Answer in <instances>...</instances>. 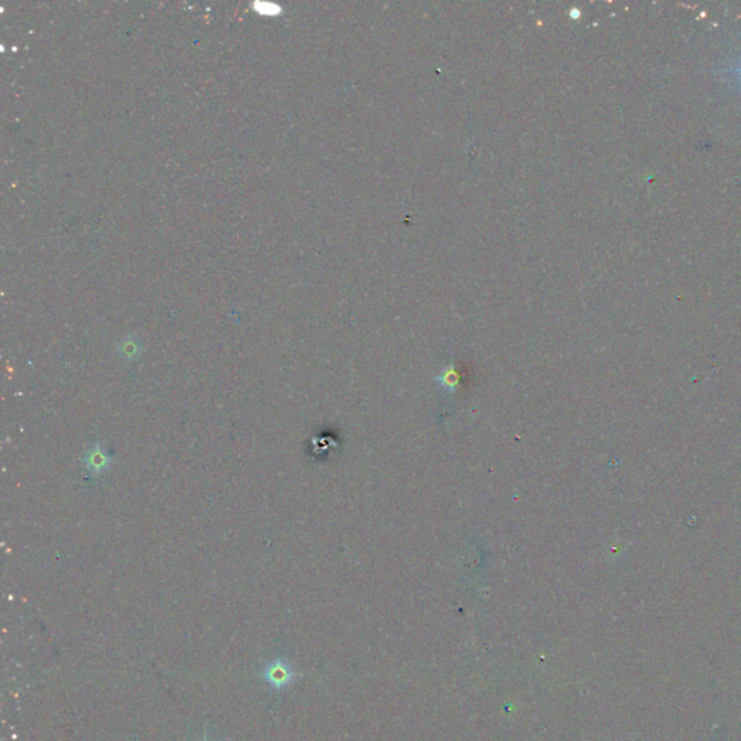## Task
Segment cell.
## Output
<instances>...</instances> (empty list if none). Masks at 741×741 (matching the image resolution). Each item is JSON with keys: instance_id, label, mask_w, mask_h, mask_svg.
<instances>
[{"instance_id": "cell-1", "label": "cell", "mask_w": 741, "mask_h": 741, "mask_svg": "<svg viewBox=\"0 0 741 741\" xmlns=\"http://www.w3.org/2000/svg\"><path fill=\"white\" fill-rule=\"evenodd\" d=\"M263 676L265 678V681H268V684L275 688V689H281L287 685L292 684L296 678V672H293V669L289 667L285 662L282 660H274L271 662L267 669L264 670Z\"/></svg>"}, {"instance_id": "cell-2", "label": "cell", "mask_w": 741, "mask_h": 741, "mask_svg": "<svg viewBox=\"0 0 741 741\" xmlns=\"http://www.w3.org/2000/svg\"><path fill=\"white\" fill-rule=\"evenodd\" d=\"M83 464L94 475H100V473L106 472L110 468L112 458L106 454V450L100 444H98V446H93V447H90L87 450L84 458H83Z\"/></svg>"}, {"instance_id": "cell-3", "label": "cell", "mask_w": 741, "mask_h": 741, "mask_svg": "<svg viewBox=\"0 0 741 741\" xmlns=\"http://www.w3.org/2000/svg\"><path fill=\"white\" fill-rule=\"evenodd\" d=\"M737 71H738V73H740V74H741V67H740V69H738V70H737Z\"/></svg>"}]
</instances>
